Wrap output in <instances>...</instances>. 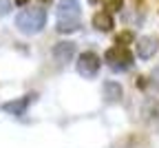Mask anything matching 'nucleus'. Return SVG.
<instances>
[{
  "mask_svg": "<svg viewBox=\"0 0 159 148\" xmlns=\"http://www.w3.org/2000/svg\"><path fill=\"white\" fill-rule=\"evenodd\" d=\"M47 25V11L42 7H25L16 16V27L25 35H35Z\"/></svg>",
  "mask_w": 159,
  "mask_h": 148,
  "instance_id": "obj_1",
  "label": "nucleus"
},
{
  "mask_svg": "<svg viewBox=\"0 0 159 148\" xmlns=\"http://www.w3.org/2000/svg\"><path fill=\"white\" fill-rule=\"evenodd\" d=\"M80 5L75 0H64V2L57 5V31L60 33H73L80 29L82 20H80Z\"/></svg>",
  "mask_w": 159,
  "mask_h": 148,
  "instance_id": "obj_2",
  "label": "nucleus"
},
{
  "mask_svg": "<svg viewBox=\"0 0 159 148\" xmlns=\"http://www.w3.org/2000/svg\"><path fill=\"white\" fill-rule=\"evenodd\" d=\"M104 60H106V64H108L113 71L122 73V71H128V69H133L135 55L130 53V49H128V47L115 44V47H111V49L104 53Z\"/></svg>",
  "mask_w": 159,
  "mask_h": 148,
  "instance_id": "obj_3",
  "label": "nucleus"
},
{
  "mask_svg": "<svg viewBox=\"0 0 159 148\" xmlns=\"http://www.w3.org/2000/svg\"><path fill=\"white\" fill-rule=\"evenodd\" d=\"M99 67H102V60H99V55H97V53H93V51H84V53H80V58H77V62H75L77 73L82 75V77H86V80L95 77V75H97V71H99Z\"/></svg>",
  "mask_w": 159,
  "mask_h": 148,
  "instance_id": "obj_4",
  "label": "nucleus"
},
{
  "mask_svg": "<svg viewBox=\"0 0 159 148\" xmlns=\"http://www.w3.org/2000/svg\"><path fill=\"white\" fill-rule=\"evenodd\" d=\"M33 99H35V95H33V93H31V95H22V97H18V99L5 102V104H2V111H5V113H9V115L20 117V115H25V113H27L29 104H31Z\"/></svg>",
  "mask_w": 159,
  "mask_h": 148,
  "instance_id": "obj_5",
  "label": "nucleus"
},
{
  "mask_svg": "<svg viewBox=\"0 0 159 148\" xmlns=\"http://www.w3.org/2000/svg\"><path fill=\"white\" fill-rule=\"evenodd\" d=\"M157 49H159V44H157V40H155L152 35L139 38L137 44H135V51H137V55L142 58V60H150V58L157 53Z\"/></svg>",
  "mask_w": 159,
  "mask_h": 148,
  "instance_id": "obj_6",
  "label": "nucleus"
},
{
  "mask_svg": "<svg viewBox=\"0 0 159 148\" xmlns=\"http://www.w3.org/2000/svg\"><path fill=\"white\" fill-rule=\"evenodd\" d=\"M73 55H75V44H73V42H69V40L57 42V44L53 47V60L60 62V64H66V62H71Z\"/></svg>",
  "mask_w": 159,
  "mask_h": 148,
  "instance_id": "obj_7",
  "label": "nucleus"
},
{
  "mask_svg": "<svg viewBox=\"0 0 159 148\" xmlns=\"http://www.w3.org/2000/svg\"><path fill=\"white\" fill-rule=\"evenodd\" d=\"M93 27L97 29V31H102V33H108V31H113V27H115V22H113V16H111V11H97L95 16H93Z\"/></svg>",
  "mask_w": 159,
  "mask_h": 148,
  "instance_id": "obj_8",
  "label": "nucleus"
},
{
  "mask_svg": "<svg viewBox=\"0 0 159 148\" xmlns=\"http://www.w3.org/2000/svg\"><path fill=\"white\" fill-rule=\"evenodd\" d=\"M104 97L108 102H119L122 99V86L117 82H106L104 84Z\"/></svg>",
  "mask_w": 159,
  "mask_h": 148,
  "instance_id": "obj_9",
  "label": "nucleus"
},
{
  "mask_svg": "<svg viewBox=\"0 0 159 148\" xmlns=\"http://www.w3.org/2000/svg\"><path fill=\"white\" fill-rule=\"evenodd\" d=\"M128 42H133V33L130 31H122L117 35V40H115V44H122V47H126Z\"/></svg>",
  "mask_w": 159,
  "mask_h": 148,
  "instance_id": "obj_10",
  "label": "nucleus"
},
{
  "mask_svg": "<svg viewBox=\"0 0 159 148\" xmlns=\"http://www.w3.org/2000/svg\"><path fill=\"white\" fill-rule=\"evenodd\" d=\"M124 7V0H106V11H119Z\"/></svg>",
  "mask_w": 159,
  "mask_h": 148,
  "instance_id": "obj_11",
  "label": "nucleus"
},
{
  "mask_svg": "<svg viewBox=\"0 0 159 148\" xmlns=\"http://www.w3.org/2000/svg\"><path fill=\"white\" fill-rule=\"evenodd\" d=\"M11 11V0H0V16H7Z\"/></svg>",
  "mask_w": 159,
  "mask_h": 148,
  "instance_id": "obj_12",
  "label": "nucleus"
},
{
  "mask_svg": "<svg viewBox=\"0 0 159 148\" xmlns=\"http://www.w3.org/2000/svg\"><path fill=\"white\" fill-rule=\"evenodd\" d=\"M27 2H29V0H16V5H20V7H25Z\"/></svg>",
  "mask_w": 159,
  "mask_h": 148,
  "instance_id": "obj_13",
  "label": "nucleus"
},
{
  "mask_svg": "<svg viewBox=\"0 0 159 148\" xmlns=\"http://www.w3.org/2000/svg\"><path fill=\"white\" fill-rule=\"evenodd\" d=\"M89 2H93V5H95V2H99V0H89Z\"/></svg>",
  "mask_w": 159,
  "mask_h": 148,
  "instance_id": "obj_14",
  "label": "nucleus"
}]
</instances>
